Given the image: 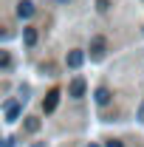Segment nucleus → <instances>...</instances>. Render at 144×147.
Here are the masks:
<instances>
[{
	"instance_id": "nucleus-10",
	"label": "nucleus",
	"mask_w": 144,
	"mask_h": 147,
	"mask_svg": "<svg viewBox=\"0 0 144 147\" xmlns=\"http://www.w3.org/2000/svg\"><path fill=\"white\" fill-rule=\"evenodd\" d=\"M40 127V122H37V119H28V122H26V130H37Z\"/></svg>"
},
{
	"instance_id": "nucleus-4",
	"label": "nucleus",
	"mask_w": 144,
	"mask_h": 147,
	"mask_svg": "<svg viewBox=\"0 0 144 147\" xmlns=\"http://www.w3.org/2000/svg\"><path fill=\"white\" fill-rule=\"evenodd\" d=\"M17 14H20L23 20H28L31 14H34V3H31V0H20V6H17Z\"/></svg>"
},
{
	"instance_id": "nucleus-2",
	"label": "nucleus",
	"mask_w": 144,
	"mask_h": 147,
	"mask_svg": "<svg viewBox=\"0 0 144 147\" xmlns=\"http://www.w3.org/2000/svg\"><path fill=\"white\" fill-rule=\"evenodd\" d=\"M57 105H59V91H48L45 99H42V110H45V113H54Z\"/></svg>"
},
{
	"instance_id": "nucleus-7",
	"label": "nucleus",
	"mask_w": 144,
	"mask_h": 147,
	"mask_svg": "<svg viewBox=\"0 0 144 147\" xmlns=\"http://www.w3.org/2000/svg\"><path fill=\"white\" fill-rule=\"evenodd\" d=\"M23 40H26V45H34L37 42V31L28 26V28H23Z\"/></svg>"
},
{
	"instance_id": "nucleus-8",
	"label": "nucleus",
	"mask_w": 144,
	"mask_h": 147,
	"mask_svg": "<svg viewBox=\"0 0 144 147\" xmlns=\"http://www.w3.org/2000/svg\"><path fill=\"white\" fill-rule=\"evenodd\" d=\"M96 102H99V105H108L110 102V91L108 88H99V91H96Z\"/></svg>"
},
{
	"instance_id": "nucleus-6",
	"label": "nucleus",
	"mask_w": 144,
	"mask_h": 147,
	"mask_svg": "<svg viewBox=\"0 0 144 147\" xmlns=\"http://www.w3.org/2000/svg\"><path fill=\"white\" fill-rule=\"evenodd\" d=\"M20 116V102H9L6 105V122H17Z\"/></svg>"
},
{
	"instance_id": "nucleus-9",
	"label": "nucleus",
	"mask_w": 144,
	"mask_h": 147,
	"mask_svg": "<svg viewBox=\"0 0 144 147\" xmlns=\"http://www.w3.org/2000/svg\"><path fill=\"white\" fill-rule=\"evenodd\" d=\"M11 65V54L9 51H0V68H9Z\"/></svg>"
},
{
	"instance_id": "nucleus-5",
	"label": "nucleus",
	"mask_w": 144,
	"mask_h": 147,
	"mask_svg": "<svg viewBox=\"0 0 144 147\" xmlns=\"http://www.w3.org/2000/svg\"><path fill=\"white\" fill-rule=\"evenodd\" d=\"M90 51H93L96 59L105 54V37H93V40H90Z\"/></svg>"
},
{
	"instance_id": "nucleus-3",
	"label": "nucleus",
	"mask_w": 144,
	"mask_h": 147,
	"mask_svg": "<svg viewBox=\"0 0 144 147\" xmlns=\"http://www.w3.org/2000/svg\"><path fill=\"white\" fill-rule=\"evenodd\" d=\"M65 62H68V68H79L82 62H85V54L76 48V51H68V57H65Z\"/></svg>"
},
{
	"instance_id": "nucleus-13",
	"label": "nucleus",
	"mask_w": 144,
	"mask_h": 147,
	"mask_svg": "<svg viewBox=\"0 0 144 147\" xmlns=\"http://www.w3.org/2000/svg\"><path fill=\"white\" fill-rule=\"evenodd\" d=\"M90 147H99V144H90Z\"/></svg>"
},
{
	"instance_id": "nucleus-1",
	"label": "nucleus",
	"mask_w": 144,
	"mask_h": 147,
	"mask_svg": "<svg viewBox=\"0 0 144 147\" xmlns=\"http://www.w3.org/2000/svg\"><path fill=\"white\" fill-rule=\"evenodd\" d=\"M85 91H88V85H85V79H82V76H76V79H71V85H68V93H71L73 99L85 96Z\"/></svg>"
},
{
	"instance_id": "nucleus-12",
	"label": "nucleus",
	"mask_w": 144,
	"mask_h": 147,
	"mask_svg": "<svg viewBox=\"0 0 144 147\" xmlns=\"http://www.w3.org/2000/svg\"><path fill=\"white\" fill-rule=\"evenodd\" d=\"M57 3H68V0H57Z\"/></svg>"
},
{
	"instance_id": "nucleus-11",
	"label": "nucleus",
	"mask_w": 144,
	"mask_h": 147,
	"mask_svg": "<svg viewBox=\"0 0 144 147\" xmlns=\"http://www.w3.org/2000/svg\"><path fill=\"white\" fill-rule=\"evenodd\" d=\"M105 147H124V144H122V142H116V139H110V142H108Z\"/></svg>"
}]
</instances>
